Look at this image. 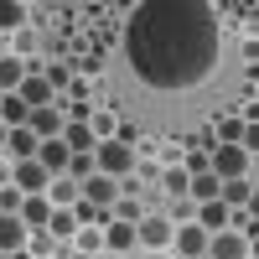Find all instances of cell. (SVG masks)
<instances>
[{"instance_id": "1", "label": "cell", "mask_w": 259, "mask_h": 259, "mask_svg": "<svg viewBox=\"0 0 259 259\" xmlns=\"http://www.w3.org/2000/svg\"><path fill=\"white\" fill-rule=\"evenodd\" d=\"M218 11L207 0H145L130 11L124 57L145 89L187 94L218 68Z\"/></svg>"}, {"instance_id": "2", "label": "cell", "mask_w": 259, "mask_h": 259, "mask_svg": "<svg viewBox=\"0 0 259 259\" xmlns=\"http://www.w3.org/2000/svg\"><path fill=\"white\" fill-rule=\"evenodd\" d=\"M212 177L218 182H244L249 177V150L244 145H212Z\"/></svg>"}, {"instance_id": "3", "label": "cell", "mask_w": 259, "mask_h": 259, "mask_svg": "<svg viewBox=\"0 0 259 259\" xmlns=\"http://www.w3.org/2000/svg\"><path fill=\"white\" fill-rule=\"evenodd\" d=\"M11 187H21V197H47L52 177H47V166H41V161H16V166H11Z\"/></svg>"}, {"instance_id": "4", "label": "cell", "mask_w": 259, "mask_h": 259, "mask_svg": "<svg viewBox=\"0 0 259 259\" xmlns=\"http://www.w3.org/2000/svg\"><path fill=\"white\" fill-rule=\"evenodd\" d=\"M94 161H99L104 177H114V182H119V177H130V171H135V150H130L124 140H104Z\"/></svg>"}, {"instance_id": "5", "label": "cell", "mask_w": 259, "mask_h": 259, "mask_svg": "<svg viewBox=\"0 0 259 259\" xmlns=\"http://www.w3.org/2000/svg\"><path fill=\"white\" fill-rule=\"evenodd\" d=\"M78 187H83V202H94L99 212H109V207L119 202V187H124V182H114V177H104V171H94V177L78 182Z\"/></svg>"}, {"instance_id": "6", "label": "cell", "mask_w": 259, "mask_h": 259, "mask_svg": "<svg viewBox=\"0 0 259 259\" xmlns=\"http://www.w3.org/2000/svg\"><path fill=\"white\" fill-rule=\"evenodd\" d=\"M207 259H249V239L239 228H223L207 239Z\"/></svg>"}, {"instance_id": "7", "label": "cell", "mask_w": 259, "mask_h": 259, "mask_svg": "<svg viewBox=\"0 0 259 259\" xmlns=\"http://www.w3.org/2000/svg\"><path fill=\"white\" fill-rule=\"evenodd\" d=\"M31 244V228L26 223H21V218H11V212H0V254H21V249H26Z\"/></svg>"}, {"instance_id": "8", "label": "cell", "mask_w": 259, "mask_h": 259, "mask_svg": "<svg viewBox=\"0 0 259 259\" xmlns=\"http://www.w3.org/2000/svg\"><path fill=\"white\" fill-rule=\"evenodd\" d=\"M135 239H140L145 249H171V239H177V228H171V218H140Z\"/></svg>"}, {"instance_id": "9", "label": "cell", "mask_w": 259, "mask_h": 259, "mask_svg": "<svg viewBox=\"0 0 259 259\" xmlns=\"http://www.w3.org/2000/svg\"><path fill=\"white\" fill-rule=\"evenodd\" d=\"M171 244H177V254H182V259H207V228H197V223H182Z\"/></svg>"}, {"instance_id": "10", "label": "cell", "mask_w": 259, "mask_h": 259, "mask_svg": "<svg viewBox=\"0 0 259 259\" xmlns=\"http://www.w3.org/2000/svg\"><path fill=\"white\" fill-rule=\"evenodd\" d=\"M26 130H31L36 140H62V130H68V119H62V114L52 109V104H47V109H31V124H26Z\"/></svg>"}, {"instance_id": "11", "label": "cell", "mask_w": 259, "mask_h": 259, "mask_svg": "<svg viewBox=\"0 0 259 259\" xmlns=\"http://www.w3.org/2000/svg\"><path fill=\"white\" fill-rule=\"evenodd\" d=\"M36 161L47 166V177H62V171L73 166V150H68V140H41V150H36Z\"/></svg>"}, {"instance_id": "12", "label": "cell", "mask_w": 259, "mask_h": 259, "mask_svg": "<svg viewBox=\"0 0 259 259\" xmlns=\"http://www.w3.org/2000/svg\"><path fill=\"white\" fill-rule=\"evenodd\" d=\"M0 119H6V130H26L31 124V104L21 94H0Z\"/></svg>"}, {"instance_id": "13", "label": "cell", "mask_w": 259, "mask_h": 259, "mask_svg": "<svg viewBox=\"0 0 259 259\" xmlns=\"http://www.w3.org/2000/svg\"><path fill=\"white\" fill-rule=\"evenodd\" d=\"M16 94L26 99L31 109H47V104H52V83H47V73H26V83H21Z\"/></svg>"}, {"instance_id": "14", "label": "cell", "mask_w": 259, "mask_h": 259, "mask_svg": "<svg viewBox=\"0 0 259 259\" xmlns=\"http://www.w3.org/2000/svg\"><path fill=\"white\" fill-rule=\"evenodd\" d=\"M52 212H57V207H52L47 197H26V202H21V223L36 233V228H47V223H52Z\"/></svg>"}, {"instance_id": "15", "label": "cell", "mask_w": 259, "mask_h": 259, "mask_svg": "<svg viewBox=\"0 0 259 259\" xmlns=\"http://www.w3.org/2000/svg\"><path fill=\"white\" fill-rule=\"evenodd\" d=\"M47 202H52V207H78V202H83V187H78V182H68V177H52Z\"/></svg>"}, {"instance_id": "16", "label": "cell", "mask_w": 259, "mask_h": 259, "mask_svg": "<svg viewBox=\"0 0 259 259\" xmlns=\"http://www.w3.org/2000/svg\"><path fill=\"white\" fill-rule=\"evenodd\" d=\"M218 192H223V182L212 177V171H197V177H192V187H187V197L202 207V202H218Z\"/></svg>"}, {"instance_id": "17", "label": "cell", "mask_w": 259, "mask_h": 259, "mask_svg": "<svg viewBox=\"0 0 259 259\" xmlns=\"http://www.w3.org/2000/svg\"><path fill=\"white\" fill-rule=\"evenodd\" d=\"M228 218H233V212H228L223 202H202V207H197V228H207V239H212V233H223Z\"/></svg>"}, {"instance_id": "18", "label": "cell", "mask_w": 259, "mask_h": 259, "mask_svg": "<svg viewBox=\"0 0 259 259\" xmlns=\"http://www.w3.org/2000/svg\"><path fill=\"white\" fill-rule=\"evenodd\" d=\"M249 197H254V182H249V177H244V182H223V192H218V202H223L228 212L249 207Z\"/></svg>"}, {"instance_id": "19", "label": "cell", "mask_w": 259, "mask_h": 259, "mask_svg": "<svg viewBox=\"0 0 259 259\" xmlns=\"http://www.w3.org/2000/svg\"><path fill=\"white\" fill-rule=\"evenodd\" d=\"M6 150L16 161H36V150H41V140L31 135V130H11V140H6Z\"/></svg>"}, {"instance_id": "20", "label": "cell", "mask_w": 259, "mask_h": 259, "mask_svg": "<svg viewBox=\"0 0 259 259\" xmlns=\"http://www.w3.org/2000/svg\"><path fill=\"white\" fill-rule=\"evenodd\" d=\"M135 228H140V223H109V228H104V249L124 254L130 244H140V239H135Z\"/></svg>"}, {"instance_id": "21", "label": "cell", "mask_w": 259, "mask_h": 259, "mask_svg": "<svg viewBox=\"0 0 259 259\" xmlns=\"http://www.w3.org/2000/svg\"><path fill=\"white\" fill-rule=\"evenodd\" d=\"M21 83H26V68H21V57H0V94H16Z\"/></svg>"}, {"instance_id": "22", "label": "cell", "mask_w": 259, "mask_h": 259, "mask_svg": "<svg viewBox=\"0 0 259 259\" xmlns=\"http://www.w3.org/2000/svg\"><path fill=\"white\" fill-rule=\"evenodd\" d=\"M78 228H83V223H78V212H73V207H57V212H52V223H47V233H57V239H78Z\"/></svg>"}, {"instance_id": "23", "label": "cell", "mask_w": 259, "mask_h": 259, "mask_svg": "<svg viewBox=\"0 0 259 259\" xmlns=\"http://www.w3.org/2000/svg\"><path fill=\"white\" fill-rule=\"evenodd\" d=\"M62 140H68V150H73V156H89V124H83V119H68V130H62Z\"/></svg>"}, {"instance_id": "24", "label": "cell", "mask_w": 259, "mask_h": 259, "mask_svg": "<svg viewBox=\"0 0 259 259\" xmlns=\"http://www.w3.org/2000/svg\"><path fill=\"white\" fill-rule=\"evenodd\" d=\"M16 26H26V6L21 0H0V31H16Z\"/></svg>"}, {"instance_id": "25", "label": "cell", "mask_w": 259, "mask_h": 259, "mask_svg": "<svg viewBox=\"0 0 259 259\" xmlns=\"http://www.w3.org/2000/svg\"><path fill=\"white\" fill-rule=\"evenodd\" d=\"M99 249H104V228H94V223H83V228H78V254H89V259H94Z\"/></svg>"}, {"instance_id": "26", "label": "cell", "mask_w": 259, "mask_h": 259, "mask_svg": "<svg viewBox=\"0 0 259 259\" xmlns=\"http://www.w3.org/2000/svg\"><path fill=\"white\" fill-rule=\"evenodd\" d=\"M161 187L171 192V197H187V187H192V171H177V166H171L166 177H161Z\"/></svg>"}, {"instance_id": "27", "label": "cell", "mask_w": 259, "mask_h": 259, "mask_svg": "<svg viewBox=\"0 0 259 259\" xmlns=\"http://www.w3.org/2000/svg\"><path fill=\"white\" fill-rule=\"evenodd\" d=\"M21 187H0V212H11V218H21Z\"/></svg>"}, {"instance_id": "28", "label": "cell", "mask_w": 259, "mask_h": 259, "mask_svg": "<svg viewBox=\"0 0 259 259\" xmlns=\"http://www.w3.org/2000/svg\"><path fill=\"white\" fill-rule=\"evenodd\" d=\"M218 145H244V124L239 119H223L218 124Z\"/></svg>"}, {"instance_id": "29", "label": "cell", "mask_w": 259, "mask_h": 259, "mask_svg": "<svg viewBox=\"0 0 259 259\" xmlns=\"http://www.w3.org/2000/svg\"><path fill=\"white\" fill-rule=\"evenodd\" d=\"M140 218H145L140 202H130V197H124V202H114V223H140Z\"/></svg>"}, {"instance_id": "30", "label": "cell", "mask_w": 259, "mask_h": 259, "mask_svg": "<svg viewBox=\"0 0 259 259\" xmlns=\"http://www.w3.org/2000/svg\"><path fill=\"white\" fill-rule=\"evenodd\" d=\"M244 150H259V119L244 124Z\"/></svg>"}, {"instance_id": "31", "label": "cell", "mask_w": 259, "mask_h": 259, "mask_svg": "<svg viewBox=\"0 0 259 259\" xmlns=\"http://www.w3.org/2000/svg\"><path fill=\"white\" fill-rule=\"evenodd\" d=\"M47 83H52V89H62V83H68V68H62V62H52V68H47Z\"/></svg>"}, {"instance_id": "32", "label": "cell", "mask_w": 259, "mask_h": 259, "mask_svg": "<svg viewBox=\"0 0 259 259\" xmlns=\"http://www.w3.org/2000/svg\"><path fill=\"white\" fill-rule=\"evenodd\" d=\"M249 218L259 223V187H254V197H249Z\"/></svg>"}, {"instance_id": "33", "label": "cell", "mask_w": 259, "mask_h": 259, "mask_svg": "<svg viewBox=\"0 0 259 259\" xmlns=\"http://www.w3.org/2000/svg\"><path fill=\"white\" fill-rule=\"evenodd\" d=\"M0 187H11V166L6 161H0Z\"/></svg>"}, {"instance_id": "34", "label": "cell", "mask_w": 259, "mask_h": 259, "mask_svg": "<svg viewBox=\"0 0 259 259\" xmlns=\"http://www.w3.org/2000/svg\"><path fill=\"white\" fill-rule=\"evenodd\" d=\"M6 140H11V130H6V119H0V145H6Z\"/></svg>"}, {"instance_id": "35", "label": "cell", "mask_w": 259, "mask_h": 259, "mask_svg": "<svg viewBox=\"0 0 259 259\" xmlns=\"http://www.w3.org/2000/svg\"><path fill=\"white\" fill-rule=\"evenodd\" d=\"M249 254H254V259H259V239H254V244H249Z\"/></svg>"}, {"instance_id": "36", "label": "cell", "mask_w": 259, "mask_h": 259, "mask_svg": "<svg viewBox=\"0 0 259 259\" xmlns=\"http://www.w3.org/2000/svg\"><path fill=\"white\" fill-rule=\"evenodd\" d=\"M11 259H31V254H26V249H21V254H11Z\"/></svg>"}, {"instance_id": "37", "label": "cell", "mask_w": 259, "mask_h": 259, "mask_svg": "<svg viewBox=\"0 0 259 259\" xmlns=\"http://www.w3.org/2000/svg\"><path fill=\"white\" fill-rule=\"evenodd\" d=\"M73 259H89V254H73Z\"/></svg>"}]
</instances>
